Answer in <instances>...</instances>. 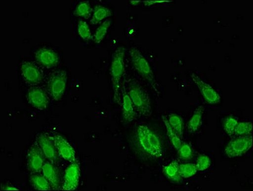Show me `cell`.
<instances>
[{"instance_id": "cell-1", "label": "cell", "mask_w": 253, "mask_h": 191, "mask_svg": "<svg viewBox=\"0 0 253 191\" xmlns=\"http://www.w3.org/2000/svg\"><path fill=\"white\" fill-rule=\"evenodd\" d=\"M126 141L132 158L151 170L164 165L174 154L163 122L159 117L137 120L128 128Z\"/></svg>"}, {"instance_id": "cell-2", "label": "cell", "mask_w": 253, "mask_h": 191, "mask_svg": "<svg viewBox=\"0 0 253 191\" xmlns=\"http://www.w3.org/2000/svg\"><path fill=\"white\" fill-rule=\"evenodd\" d=\"M126 61L131 74L141 80L152 91L155 97L163 96L164 89L156 72L143 52L134 46L126 50Z\"/></svg>"}, {"instance_id": "cell-3", "label": "cell", "mask_w": 253, "mask_h": 191, "mask_svg": "<svg viewBox=\"0 0 253 191\" xmlns=\"http://www.w3.org/2000/svg\"><path fill=\"white\" fill-rule=\"evenodd\" d=\"M124 86L131 99L139 119L154 116L155 96L149 87L131 73L126 74Z\"/></svg>"}, {"instance_id": "cell-4", "label": "cell", "mask_w": 253, "mask_h": 191, "mask_svg": "<svg viewBox=\"0 0 253 191\" xmlns=\"http://www.w3.org/2000/svg\"><path fill=\"white\" fill-rule=\"evenodd\" d=\"M126 49L120 46L113 52L110 63V77L112 82L113 101L121 102L122 88L125 83L127 68Z\"/></svg>"}, {"instance_id": "cell-5", "label": "cell", "mask_w": 253, "mask_h": 191, "mask_svg": "<svg viewBox=\"0 0 253 191\" xmlns=\"http://www.w3.org/2000/svg\"><path fill=\"white\" fill-rule=\"evenodd\" d=\"M46 90L51 99L59 101L63 99L67 90L68 73L65 69L57 68L51 71L46 77Z\"/></svg>"}, {"instance_id": "cell-6", "label": "cell", "mask_w": 253, "mask_h": 191, "mask_svg": "<svg viewBox=\"0 0 253 191\" xmlns=\"http://www.w3.org/2000/svg\"><path fill=\"white\" fill-rule=\"evenodd\" d=\"M253 135L234 137L225 144L223 154L228 159H236L247 154L253 148Z\"/></svg>"}, {"instance_id": "cell-7", "label": "cell", "mask_w": 253, "mask_h": 191, "mask_svg": "<svg viewBox=\"0 0 253 191\" xmlns=\"http://www.w3.org/2000/svg\"><path fill=\"white\" fill-rule=\"evenodd\" d=\"M20 73L23 81L29 86H41L46 80L44 69L36 62L24 61L20 66Z\"/></svg>"}, {"instance_id": "cell-8", "label": "cell", "mask_w": 253, "mask_h": 191, "mask_svg": "<svg viewBox=\"0 0 253 191\" xmlns=\"http://www.w3.org/2000/svg\"><path fill=\"white\" fill-rule=\"evenodd\" d=\"M190 81L198 89L204 100L209 105L216 106L221 103V96L218 91L198 75L195 73L190 74Z\"/></svg>"}, {"instance_id": "cell-9", "label": "cell", "mask_w": 253, "mask_h": 191, "mask_svg": "<svg viewBox=\"0 0 253 191\" xmlns=\"http://www.w3.org/2000/svg\"><path fill=\"white\" fill-rule=\"evenodd\" d=\"M26 99L33 108L45 112L50 105L51 97L46 88L41 86L31 87L26 93Z\"/></svg>"}, {"instance_id": "cell-10", "label": "cell", "mask_w": 253, "mask_h": 191, "mask_svg": "<svg viewBox=\"0 0 253 191\" xmlns=\"http://www.w3.org/2000/svg\"><path fill=\"white\" fill-rule=\"evenodd\" d=\"M35 62L44 70H53L59 68L61 57L58 53L47 47H42L34 53Z\"/></svg>"}, {"instance_id": "cell-11", "label": "cell", "mask_w": 253, "mask_h": 191, "mask_svg": "<svg viewBox=\"0 0 253 191\" xmlns=\"http://www.w3.org/2000/svg\"><path fill=\"white\" fill-rule=\"evenodd\" d=\"M81 178V165L77 161L70 163L62 178L61 190L66 191L76 190Z\"/></svg>"}, {"instance_id": "cell-12", "label": "cell", "mask_w": 253, "mask_h": 191, "mask_svg": "<svg viewBox=\"0 0 253 191\" xmlns=\"http://www.w3.org/2000/svg\"><path fill=\"white\" fill-rule=\"evenodd\" d=\"M122 121L126 125H131L139 120L136 110L133 105L126 87L122 88L121 102Z\"/></svg>"}, {"instance_id": "cell-13", "label": "cell", "mask_w": 253, "mask_h": 191, "mask_svg": "<svg viewBox=\"0 0 253 191\" xmlns=\"http://www.w3.org/2000/svg\"><path fill=\"white\" fill-rule=\"evenodd\" d=\"M46 161L45 157L37 143L29 148L26 154V165L31 172L41 173Z\"/></svg>"}, {"instance_id": "cell-14", "label": "cell", "mask_w": 253, "mask_h": 191, "mask_svg": "<svg viewBox=\"0 0 253 191\" xmlns=\"http://www.w3.org/2000/svg\"><path fill=\"white\" fill-rule=\"evenodd\" d=\"M52 139L60 158L69 163L76 161V152L67 139L61 135H55Z\"/></svg>"}, {"instance_id": "cell-15", "label": "cell", "mask_w": 253, "mask_h": 191, "mask_svg": "<svg viewBox=\"0 0 253 191\" xmlns=\"http://www.w3.org/2000/svg\"><path fill=\"white\" fill-rule=\"evenodd\" d=\"M46 161L57 164L60 159L59 155L52 139V137L46 134H42L38 138L37 143Z\"/></svg>"}, {"instance_id": "cell-16", "label": "cell", "mask_w": 253, "mask_h": 191, "mask_svg": "<svg viewBox=\"0 0 253 191\" xmlns=\"http://www.w3.org/2000/svg\"><path fill=\"white\" fill-rule=\"evenodd\" d=\"M206 109L203 106H197L191 114L186 124V131L191 135L196 134L203 126Z\"/></svg>"}, {"instance_id": "cell-17", "label": "cell", "mask_w": 253, "mask_h": 191, "mask_svg": "<svg viewBox=\"0 0 253 191\" xmlns=\"http://www.w3.org/2000/svg\"><path fill=\"white\" fill-rule=\"evenodd\" d=\"M41 172L49 182L52 190H59L61 189L62 179L56 164L46 161Z\"/></svg>"}, {"instance_id": "cell-18", "label": "cell", "mask_w": 253, "mask_h": 191, "mask_svg": "<svg viewBox=\"0 0 253 191\" xmlns=\"http://www.w3.org/2000/svg\"><path fill=\"white\" fill-rule=\"evenodd\" d=\"M113 15V11L108 6L103 5H95L93 8L90 22L92 25L101 24L109 19Z\"/></svg>"}, {"instance_id": "cell-19", "label": "cell", "mask_w": 253, "mask_h": 191, "mask_svg": "<svg viewBox=\"0 0 253 191\" xmlns=\"http://www.w3.org/2000/svg\"><path fill=\"white\" fill-rule=\"evenodd\" d=\"M164 174L170 181L179 183L183 179L179 172V163L176 161H171L164 164Z\"/></svg>"}, {"instance_id": "cell-20", "label": "cell", "mask_w": 253, "mask_h": 191, "mask_svg": "<svg viewBox=\"0 0 253 191\" xmlns=\"http://www.w3.org/2000/svg\"><path fill=\"white\" fill-rule=\"evenodd\" d=\"M31 185L34 190L40 191L52 190L49 182L42 173H33L30 177Z\"/></svg>"}, {"instance_id": "cell-21", "label": "cell", "mask_w": 253, "mask_h": 191, "mask_svg": "<svg viewBox=\"0 0 253 191\" xmlns=\"http://www.w3.org/2000/svg\"><path fill=\"white\" fill-rule=\"evenodd\" d=\"M162 121H163L164 127L166 128V133H167L169 140L171 143L173 148L174 150L177 151L179 146L183 143V139H181L179 135L176 132V131L173 129L170 124H169L167 116L163 115L161 117Z\"/></svg>"}, {"instance_id": "cell-22", "label": "cell", "mask_w": 253, "mask_h": 191, "mask_svg": "<svg viewBox=\"0 0 253 191\" xmlns=\"http://www.w3.org/2000/svg\"><path fill=\"white\" fill-rule=\"evenodd\" d=\"M112 24L113 21L111 19H107L103 23L100 24L96 30L95 31L94 35H92V41L97 45L101 44L105 39Z\"/></svg>"}, {"instance_id": "cell-23", "label": "cell", "mask_w": 253, "mask_h": 191, "mask_svg": "<svg viewBox=\"0 0 253 191\" xmlns=\"http://www.w3.org/2000/svg\"><path fill=\"white\" fill-rule=\"evenodd\" d=\"M167 119L169 124L176 131L179 136L183 139L185 128V122L183 117L174 113H172L168 115Z\"/></svg>"}, {"instance_id": "cell-24", "label": "cell", "mask_w": 253, "mask_h": 191, "mask_svg": "<svg viewBox=\"0 0 253 191\" xmlns=\"http://www.w3.org/2000/svg\"><path fill=\"white\" fill-rule=\"evenodd\" d=\"M93 8L89 2L82 1L77 4L74 10V15L82 20L90 19Z\"/></svg>"}, {"instance_id": "cell-25", "label": "cell", "mask_w": 253, "mask_h": 191, "mask_svg": "<svg viewBox=\"0 0 253 191\" xmlns=\"http://www.w3.org/2000/svg\"><path fill=\"white\" fill-rule=\"evenodd\" d=\"M179 158L184 162L190 161L194 156V150L193 146L187 142H183L177 150Z\"/></svg>"}, {"instance_id": "cell-26", "label": "cell", "mask_w": 253, "mask_h": 191, "mask_svg": "<svg viewBox=\"0 0 253 191\" xmlns=\"http://www.w3.org/2000/svg\"><path fill=\"white\" fill-rule=\"evenodd\" d=\"M179 172L183 179H189L195 176L198 172V170L195 163L188 161L179 164Z\"/></svg>"}, {"instance_id": "cell-27", "label": "cell", "mask_w": 253, "mask_h": 191, "mask_svg": "<svg viewBox=\"0 0 253 191\" xmlns=\"http://www.w3.org/2000/svg\"><path fill=\"white\" fill-rule=\"evenodd\" d=\"M77 33L79 36L84 41H92V35L90 26L84 20H80L77 24Z\"/></svg>"}, {"instance_id": "cell-28", "label": "cell", "mask_w": 253, "mask_h": 191, "mask_svg": "<svg viewBox=\"0 0 253 191\" xmlns=\"http://www.w3.org/2000/svg\"><path fill=\"white\" fill-rule=\"evenodd\" d=\"M239 123L238 119L234 116L226 117L224 119L223 123V128L224 132L226 135L230 137H234L235 130L237 126V124Z\"/></svg>"}, {"instance_id": "cell-29", "label": "cell", "mask_w": 253, "mask_h": 191, "mask_svg": "<svg viewBox=\"0 0 253 191\" xmlns=\"http://www.w3.org/2000/svg\"><path fill=\"white\" fill-rule=\"evenodd\" d=\"M253 123L250 121H239L235 130L234 137H246L252 135Z\"/></svg>"}, {"instance_id": "cell-30", "label": "cell", "mask_w": 253, "mask_h": 191, "mask_svg": "<svg viewBox=\"0 0 253 191\" xmlns=\"http://www.w3.org/2000/svg\"><path fill=\"white\" fill-rule=\"evenodd\" d=\"M195 164L198 172H205L211 166L212 159L208 155L201 154L197 157Z\"/></svg>"}, {"instance_id": "cell-31", "label": "cell", "mask_w": 253, "mask_h": 191, "mask_svg": "<svg viewBox=\"0 0 253 191\" xmlns=\"http://www.w3.org/2000/svg\"><path fill=\"white\" fill-rule=\"evenodd\" d=\"M170 1H166V0H148V1H142V3L146 6H152L154 5H159V4H166L170 3Z\"/></svg>"}, {"instance_id": "cell-32", "label": "cell", "mask_w": 253, "mask_h": 191, "mask_svg": "<svg viewBox=\"0 0 253 191\" xmlns=\"http://www.w3.org/2000/svg\"><path fill=\"white\" fill-rule=\"evenodd\" d=\"M19 189L17 188V187L12 185H9V184H7V185L2 186L1 188V191H19Z\"/></svg>"}, {"instance_id": "cell-33", "label": "cell", "mask_w": 253, "mask_h": 191, "mask_svg": "<svg viewBox=\"0 0 253 191\" xmlns=\"http://www.w3.org/2000/svg\"><path fill=\"white\" fill-rule=\"evenodd\" d=\"M131 5H138L139 4H142V1H139V0H133V1H129Z\"/></svg>"}]
</instances>
